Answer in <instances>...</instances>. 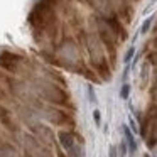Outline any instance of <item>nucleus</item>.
<instances>
[{
	"instance_id": "f257e3e1",
	"label": "nucleus",
	"mask_w": 157,
	"mask_h": 157,
	"mask_svg": "<svg viewBox=\"0 0 157 157\" xmlns=\"http://www.w3.org/2000/svg\"><path fill=\"white\" fill-rule=\"evenodd\" d=\"M83 46L88 52L90 66L95 69V73L100 76V79L101 81H110L112 79V66H110V59L106 56V49L98 39V36L95 32L86 34Z\"/></svg>"
},
{
	"instance_id": "f03ea898",
	"label": "nucleus",
	"mask_w": 157,
	"mask_h": 157,
	"mask_svg": "<svg viewBox=\"0 0 157 157\" xmlns=\"http://www.w3.org/2000/svg\"><path fill=\"white\" fill-rule=\"evenodd\" d=\"M36 96L42 101L49 103L54 106H61V108H73L71 105V96H69L68 90L61 86L56 81H46V79H37L34 85Z\"/></svg>"
},
{
	"instance_id": "7ed1b4c3",
	"label": "nucleus",
	"mask_w": 157,
	"mask_h": 157,
	"mask_svg": "<svg viewBox=\"0 0 157 157\" xmlns=\"http://www.w3.org/2000/svg\"><path fill=\"white\" fill-rule=\"evenodd\" d=\"M31 106L37 112L39 118L44 120L46 123H49L51 127L73 128V125H75V118H73V115L66 108L49 105V103H42L41 100H37V101H36L34 105H31Z\"/></svg>"
},
{
	"instance_id": "20e7f679",
	"label": "nucleus",
	"mask_w": 157,
	"mask_h": 157,
	"mask_svg": "<svg viewBox=\"0 0 157 157\" xmlns=\"http://www.w3.org/2000/svg\"><path fill=\"white\" fill-rule=\"evenodd\" d=\"M27 22L34 31L48 32L54 29L56 25V10H54V0H39L32 7L31 14L27 17Z\"/></svg>"
},
{
	"instance_id": "39448f33",
	"label": "nucleus",
	"mask_w": 157,
	"mask_h": 157,
	"mask_svg": "<svg viewBox=\"0 0 157 157\" xmlns=\"http://www.w3.org/2000/svg\"><path fill=\"white\" fill-rule=\"evenodd\" d=\"M93 24H95V34L98 36L101 44L105 46L106 52H108V59L113 68L115 66V59H117V48H118V42H120L118 37L112 31V27L106 22V19L101 17V15H96V14L93 15Z\"/></svg>"
},
{
	"instance_id": "423d86ee",
	"label": "nucleus",
	"mask_w": 157,
	"mask_h": 157,
	"mask_svg": "<svg viewBox=\"0 0 157 157\" xmlns=\"http://www.w3.org/2000/svg\"><path fill=\"white\" fill-rule=\"evenodd\" d=\"M58 145L64 150L68 157H86L85 139L75 128L58 130Z\"/></svg>"
},
{
	"instance_id": "0eeeda50",
	"label": "nucleus",
	"mask_w": 157,
	"mask_h": 157,
	"mask_svg": "<svg viewBox=\"0 0 157 157\" xmlns=\"http://www.w3.org/2000/svg\"><path fill=\"white\" fill-rule=\"evenodd\" d=\"M25 125H27V132L32 133L41 144L56 149V145H58V132H54L49 123H46L44 120H41L37 117V118L31 120Z\"/></svg>"
},
{
	"instance_id": "6e6552de",
	"label": "nucleus",
	"mask_w": 157,
	"mask_h": 157,
	"mask_svg": "<svg viewBox=\"0 0 157 157\" xmlns=\"http://www.w3.org/2000/svg\"><path fill=\"white\" fill-rule=\"evenodd\" d=\"M21 140H22L24 152L29 154V155H32V157H56V150H52V147H48L44 144H41L32 133L24 132L21 135Z\"/></svg>"
},
{
	"instance_id": "1a4fd4ad",
	"label": "nucleus",
	"mask_w": 157,
	"mask_h": 157,
	"mask_svg": "<svg viewBox=\"0 0 157 157\" xmlns=\"http://www.w3.org/2000/svg\"><path fill=\"white\" fill-rule=\"evenodd\" d=\"M22 64H24V58L21 54L14 51H7V49L0 51V69H4L5 73L15 75V73H19Z\"/></svg>"
},
{
	"instance_id": "9d476101",
	"label": "nucleus",
	"mask_w": 157,
	"mask_h": 157,
	"mask_svg": "<svg viewBox=\"0 0 157 157\" xmlns=\"http://www.w3.org/2000/svg\"><path fill=\"white\" fill-rule=\"evenodd\" d=\"M17 118L19 117L14 115V112L7 105L0 103V125L9 133H21V123H19Z\"/></svg>"
},
{
	"instance_id": "9b49d317",
	"label": "nucleus",
	"mask_w": 157,
	"mask_h": 157,
	"mask_svg": "<svg viewBox=\"0 0 157 157\" xmlns=\"http://www.w3.org/2000/svg\"><path fill=\"white\" fill-rule=\"evenodd\" d=\"M86 4L95 10L96 15H101L105 19L117 15V7L113 0H86Z\"/></svg>"
},
{
	"instance_id": "f8f14e48",
	"label": "nucleus",
	"mask_w": 157,
	"mask_h": 157,
	"mask_svg": "<svg viewBox=\"0 0 157 157\" xmlns=\"http://www.w3.org/2000/svg\"><path fill=\"white\" fill-rule=\"evenodd\" d=\"M106 22L110 24L112 31L115 32V36L118 37L120 42H123V41H127V39H128V32H127V27H125V24H123V21L118 17V14H117V15H112V17H108V19H106Z\"/></svg>"
},
{
	"instance_id": "ddd939ff",
	"label": "nucleus",
	"mask_w": 157,
	"mask_h": 157,
	"mask_svg": "<svg viewBox=\"0 0 157 157\" xmlns=\"http://www.w3.org/2000/svg\"><path fill=\"white\" fill-rule=\"evenodd\" d=\"M0 157H22V154L12 140L0 137Z\"/></svg>"
},
{
	"instance_id": "4468645a",
	"label": "nucleus",
	"mask_w": 157,
	"mask_h": 157,
	"mask_svg": "<svg viewBox=\"0 0 157 157\" xmlns=\"http://www.w3.org/2000/svg\"><path fill=\"white\" fill-rule=\"evenodd\" d=\"M145 144H147L149 149H154V147L157 145V118L150 122L147 135H145Z\"/></svg>"
},
{
	"instance_id": "2eb2a0df",
	"label": "nucleus",
	"mask_w": 157,
	"mask_h": 157,
	"mask_svg": "<svg viewBox=\"0 0 157 157\" xmlns=\"http://www.w3.org/2000/svg\"><path fill=\"white\" fill-rule=\"evenodd\" d=\"M122 132H123V139H125V142H127V145H128V150H130V154H133L137 150V142H135V137H133V130H130L127 125H123L122 127Z\"/></svg>"
},
{
	"instance_id": "dca6fc26",
	"label": "nucleus",
	"mask_w": 157,
	"mask_h": 157,
	"mask_svg": "<svg viewBox=\"0 0 157 157\" xmlns=\"http://www.w3.org/2000/svg\"><path fill=\"white\" fill-rule=\"evenodd\" d=\"M154 22H155V15H149V17L145 19V21L142 22V27H140V34H149L150 31H152L154 27Z\"/></svg>"
},
{
	"instance_id": "f3484780",
	"label": "nucleus",
	"mask_w": 157,
	"mask_h": 157,
	"mask_svg": "<svg viewBox=\"0 0 157 157\" xmlns=\"http://www.w3.org/2000/svg\"><path fill=\"white\" fill-rule=\"evenodd\" d=\"M145 63H149L150 66H154V68H155V66H157V49H152V51L147 52Z\"/></svg>"
},
{
	"instance_id": "a211bd4d",
	"label": "nucleus",
	"mask_w": 157,
	"mask_h": 157,
	"mask_svg": "<svg viewBox=\"0 0 157 157\" xmlns=\"http://www.w3.org/2000/svg\"><path fill=\"white\" fill-rule=\"evenodd\" d=\"M117 149H118V157H125L127 154L130 152L128 145H127V142H125V139H122V142L118 144V147H117Z\"/></svg>"
},
{
	"instance_id": "6ab92c4d",
	"label": "nucleus",
	"mask_w": 157,
	"mask_h": 157,
	"mask_svg": "<svg viewBox=\"0 0 157 157\" xmlns=\"http://www.w3.org/2000/svg\"><path fill=\"white\" fill-rule=\"evenodd\" d=\"M128 95H130V85L128 83H123V86L120 88V98L128 100Z\"/></svg>"
},
{
	"instance_id": "aec40b11",
	"label": "nucleus",
	"mask_w": 157,
	"mask_h": 157,
	"mask_svg": "<svg viewBox=\"0 0 157 157\" xmlns=\"http://www.w3.org/2000/svg\"><path fill=\"white\" fill-rule=\"evenodd\" d=\"M149 95H150V100H152V103H157V81H154V85L150 86Z\"/></svg>"
},
{
	"instance_id": "412c9836",
	"label": "nucleus",
	"mask_w": 157,
	"mask_h": 157,
	"mask_svg": "<svg viewBox=\"0 0 157 157\" xmlns=\"http://www.w3.org/2000/svg\"><path fill=\"white\" fill-rule=\"evenodd\" d=\"M133 54H135V48L132 46V48H128V51L125 52V58H123V63H125V64H128V63H130V59L133 58Z\"/></svg>"
},
{
	"instance_id": "4be33fe9",
	"label": "nucleus",
	"mask_w": 157,
	"mask_h": 157,
	"mask_svg": "<svg viewBox=\"0 0 157 157\" xmlns=\"http://www.w3.org/2000/svg\"><path fill=\"white\" fill-rule=\"evenodd\" d=\"M93 120H95L96 127L101 125V113H100V110H93Z\"/></svg>"
},
{
	"instance_id": "5701e85b",
	"label": "nucleus",
	"mask_w": 157,
	"mask_h": 157,
	"mask_svg": "<svg viewBox=\"0 0 157 157\" xmlns=\"http://www.w3.org/2000/svg\"><path fill=\"white\" fill-rule=\"evenodd\" d=\"M108 157H118V149H117V145H110Z\"/></svg>"
},
{
	"instance_id": "b1692460",
	"label": "nucleus",
	"mask_w": 157,
	"mask_h": 157,
	"mask_svg": "<svg viewBox=\"0 0 157 157\" xmlns=\"http://www.w3.org/2000/svg\"><path fill=\"white\" fill-rule=\"evenodd\" d=\"M0 101H7V93H5V88L2 83H0Z\"/></svg>"
},
{
	"instance_id": "393cba45",
	"label": "nucleus",
	"mask_w": 157,
	"mask_h": 157,
	"mask_svg": "<svg viewBox=\"0 0 157 157\" xmlns=\"http://www.w3.org/2000/svg\"><path fill=\"white\" fill-rule=\"evenodd\" d=\"M54 150H56V157H68V155H66V152H64V150H63L59 145H56Z\"/></svg>"
},
{
	"instance_id": "a878e982",
	"label": "nucleus",
	"mask_w": 157,
	"mask_h": 157,
	"mask_svg": "<svg viewBox=\"0 0 157 157\" xmlns=\"http://www.w3.org/2000/svg\"><path fill=\"white\" fill-rule=\"evenodd\" d=\"M150 46H152V49H157V36H154V39L150 41Z\"/></svg>"
},
{
	"instance_id": "bb28decb",
	"label": "nucleus",
	"mask_w": 157,
	"mask_h": 157,
	"mask_svg": "<svg viewBox=\"0 0 157 157\" xmlns=\"http://www.w3.org/2000/svg\"><path fill=\"white\" fill-rule=\"evenodd\" d=\"M150 32H152L154 36H157V21L154 22V27H152V31H150Z\"/></svg>"
},
{
	"instance_id": "cd10ccee",
	"label": "nucleus",
	"mask_w": 157,
	"mask_h": 157,
	"mask_svg": "<svg viewBox=\"0 0 157 157\" xmlns=\"http://www.w3.org/2000/svg\"><path fill=\"white\" fill-rule=\"evenodd\" d=\"M154 79H155V81H157V66H155V68H154Z\"/></svg>"
},
{
	"instance_id": "c85d7f7f",
	"label": "nucleus",
	"mask_w": 157,
	"mask_h": 157,
	"mask_svg": "<svg viewBox=\"0 0 157 157\" xmlns=\"http://www.w3.org/2000/svg\"><path fill=\"white\" fill-rule=\"evenodd\" d=\"M22 157H32V155H29V154H25V152H24V154H22Z\"/></svg>"
},
{
	"instance_id": "c756f323",
	"label": "nucleus",
	"mask_w": 157,
	"mask_h": 157,
	"mask_svg": "<svg viewBox=\"0 0 157 157\" xmlns=\"http://www.w3.org/2000/svg\"><path fill=\"white\" fill-rule=\"evenodd\" d=\"M144 157H150V155H149V154H145V155H144Z\"/></svg>"
},
{
	"instance_id": "7c9ffc66",
	"label": "nucleus",
	"mask_w": 157,
	"mask_h": 157,
	"mask_svg": "<svg viewBox=\"0 0 157 157\" xmlns=\"http://www.w3.org/2000/svg\"><path fill=\"white\" fill-rule=\"evenodd\" d=\"M132 2H133V4H135V2H139V0H132Z\"/></svg>"
},
{
	"instance_id": "2f4dec72",
	"label": "nucleus",
	"mask_w": 157,
	"mask_h": 157,
	"mask_svg": "<svg viewBox=\"0 0 157 157\" xmlns=\"http://www.w3.org/2000/svg\"><path fill=\"white\" fill-rule=\"evenodd\" d=\"M152 2H155V0H152Z\"/></svg>"
}]
</instances>
